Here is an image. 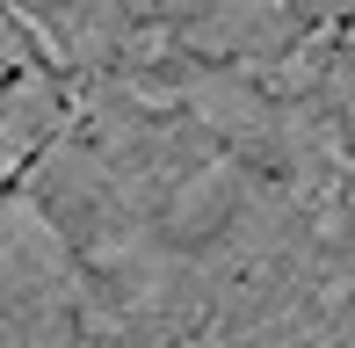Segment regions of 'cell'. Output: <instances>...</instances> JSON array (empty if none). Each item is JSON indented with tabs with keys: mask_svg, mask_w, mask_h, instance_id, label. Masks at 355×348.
Returning a JSON list of instances; mask_svg holds the SVG:
<instances>
[{
	"mask_svg": "<svg viewBox=\"0 0 355 348\" xmlns=\"http://www.w3.org/2000/svg\"><path fill=\"white\" fill-rule=\"evenodd\" d=\"M73 276V247L37 196H0V297H44Z\"/></svg>",
	"mask_w": 355,
	"mask_h": 348,
	"instance_id": "cell-1",
	"label": "cell"
}]
</instances>
